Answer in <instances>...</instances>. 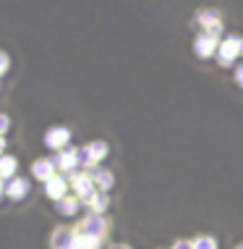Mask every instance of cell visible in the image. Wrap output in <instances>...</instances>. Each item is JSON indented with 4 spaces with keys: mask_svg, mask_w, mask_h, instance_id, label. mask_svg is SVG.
Listing matches in <instances>:
<instances>
[{
    "mask_svg": "<svg viewBox=\"0 0 243 249\" xmlns=\"http://www.w3.org/2000/svg\"><path fill=\"white\" fill-rule=\"evenodd\" d=\"M178 249H191V247H188V244H178Z\"/></svg>",
    "mask_w": 243,
    "mask_h": 249,
    "instance_id": "cell-3",
    "label": "cell"
},
{
    "mask_svg": "<svg viewBox=\"0 0 243 249\" xmlns=\"http://www.w3.org/2000/svg\"><path fill=\"white\" fill-rule=\"evenodd\" d=\"M194 249H214V241L212 239H199L196 244H194Z\"/></svg>",
    "mask_w": 243,
    "mask_h": 249,
    "instance_id": "cell-1",
    "label": "cell"
},
{
    "mask_svg": "<svg viewBox=\"0 0 243 249\" xmlns=\"http://www.w3.org/2000/svg\"><path fill=\"white\" fill-rule=\"evenodd\" d=\"M13 168H16V165H13V160L8 158V160H3V165H0V171H3V173H11Z\"/></svg>",
    "mask_w": 243,
    "mask_h": 249,
    "instance_id": "cell-2",
    "label": "cell"
},
{
    "mask_svg": "<svg viewBox=\"0 0 243 249\" xmlns=\"http://www.w3.org/2000/svg\"><path fill=\"white\" fill-rule=\"evenodd\" d=\"M241 249H243V247H241Z\"/></svg>",
    "mask_w": 243,
    "mask_h": 249,
    "instance_id": "cell-4",
    "label": "cell"
}]
</instances>
